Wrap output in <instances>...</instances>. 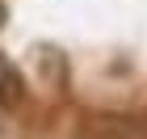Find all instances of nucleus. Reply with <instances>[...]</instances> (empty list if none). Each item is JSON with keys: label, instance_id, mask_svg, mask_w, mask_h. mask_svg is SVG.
Wrapping results in <instances>:
<instances>
[{"label": "nucleus", "instance_id": "f257e3e1", "mask_svg": "<svg viewBox=\"0 0 147 139\" xmlns=\"http://www.w3.org/2000/svg\"><path fill=\"white\" fill-rule=\"evenodd\" d=\"M25 97V84H21V72L13 68L9 59L0 55V110H13V105Z\"/></svg>", "mask_w": 147, "mask_h": 139}, {"label": "nucleus", "instance_id": "f03ea898", "mask_svg": "<svg viewBox=\"0 0 147 139\" xmlns=\"http://www.w3.org/2000/svg\"><path fill=\"white\" fill-rule=\"evenodd\" d=\"M0 17H4V9H0Z\"/></svg>", "mask_w": 147, "mask_h": 139}]
</instances>
